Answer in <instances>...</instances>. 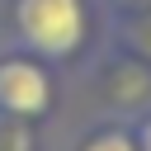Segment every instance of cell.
Returning <instances> with one entry per match:
<instances>
[{"label": "cell", "mask_w": 151, "mask_h": 151, "mask_svg": "<svg viewBox=\"0 0 151 151\" xmlns=\"http://www.w3.org/2000/svg\"><path fill=\"white\" fill-rule=\"evenodd\" d=\"M14 24H19V38L52 61L71 57L85 38L80 0H14Z\"/></svg>", "instance_id": "obj_1"}, {"label": "cell", "mask_w": 151, "mask_h": 151, "mask_svg": "<svg viewBox=\"0 0 151 151\" xmlns=\"http://www.w3.org/2000/svg\"><path fill=\"white\" fill-rule=\"evenodd\" d=\"M52 104V80L38 61H0V109L9 118H38Z\"/></svg>", "instance_id": "obj_2"}, {"label": "cell", "mask_w": 151, "mask_h": 151, "mask_svg": "<svg viewBox=\"0 0 151 151\" xmlns=\"http://www.w3.org/2000/svg\"><path fill=\"white\" fill-rule=\"evenodd\" d=\"M80 151H137V137H127V132H99Z\"/></svg>", "instance_id": "obj_3"}, {"label": "cell", "mask_w": 151, "mask_h": 151, "mask_svg": "<svg viewBox=\"0 0 151 151\" xmlns=\"http://www.w3.org/2000/svg\"><path fill=\"white\" fill-rule=\"evenodd\" d=\"M137 151H151V118H142L137 127Z\"/></svg>", "instance_id": "obj_4"}]
</instances>
